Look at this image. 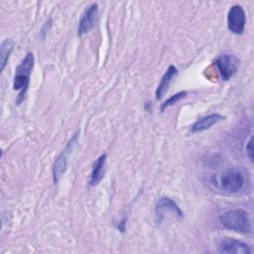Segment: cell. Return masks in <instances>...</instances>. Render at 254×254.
I'll list each match as a JSON object with an SVG mask.
<instances>
[{
	"label": "cell",
	"mask_w": 254,
	"mask_h": 254,
	"mask_svg": "<svg viewBox=\"0 0 254 254\" xmlns=\"http://www.w3.org/2000/svg\"><path fill=\"white\" fill-rule=\"evenodd\" d=\"M214 184L220 190L226 193H237L239 192L245 184L244 177L241 172L237 170H227L222 172L220 175L213 177Z\"/></svg>",
	"instance_id": "3957f363"
},
{
	"label": "cell",
	"mask_w": 254,
	"mask_h": 254,
	"mask_svg": "<svg viewBox=\"0 0 254 254\" xmlns=\"http://www.w3.org/2000/svg\"><path fill=\"white\" fill-rule=\"evenodd\" d=\"M246 25V14L241 5H233L228 10L227 14V28L235 34L241 35L244 32Z\"/></svg>",
	"instance_id": "8992f818"
},
{
	"label": "cell",
	"mask_w": 254,
	"mask_h": 254,
	"mask_svg": "<svg viewBox=\"0 0 254 254\" xmlns=\"http://www.w3.org/2000/svg\"><path fill=\"white\" fill-rule=\"evenodd\" d=\"M217 251L220 253H235V254H250L251 250L248 245L234 238L223 237L217 244Z\"/></svg>",
	"instance_id": "ba28073f"
},
{
	"label": "cell",
	"mask_w": 254,
	"mask_h": 254,
	"mask_svg": "<svg viewBox=\"0 0 254 254\" xmlns=\"http://www.w3.org/2000/svg\"><path fill=\"white\" fill-rule=\"evenodd\" d=\"M186 96H187V91H185V90L175 93L174 95H172L171 97H169L164 103H162V105H161V111L163 112L166 108H168V107H170V106L176 104L178 101H180L181 99H183V98L186 97Z\"/></svg>",
	"instance_id": "5bb4252c"
},
{
	"label": "cell",
	"mask_w": 254,
	"mask_h": 254,
	"mask_svg": "<svg viewBox=\"0 0 254 254\" xmlns=\"http://www.w3.org/2000/svg\"><path fill=\"white\" fill-rule=\"evenodd\" d=\"M98 14V4L92 3L87 7L84 11L77 28V36L82 37L83 35L87 34L94 26V22L96 20Z\"/></svg>",
	"instance_id": "9c48e42d"
},
{
	"label": "cell",
	"mask_w": 254,
	"mask_h": 254,
	"mask_svg": "<svg viewBox=\"0 0 254 254\" xmlns=\"http://www.w3.org/2000/svg\"><path fill=\"white\" fill-rule=\"evenodd\" d=\"M223 119H225V116H222L221 114H218V113L209 114V115L204 116V117L198 119L197 121H195L190 127V131L192 133L205 131V130L209 129L211 126L215 125L216 123L222 121Z\"/></svg>",
	"instance_id": "30bf717a"
},
{
	"label": "cell",
	"mask_w": 254,
	"mask_h": 254,
	"mask_svg": "<svg viewBox=\"0 0 254 254\" xmlns=\"http://www.w3.org/2000/svg\"><path fill=\"white\" fill-rule=\"evenodd\" d=\"M178 73V69L175 65L171 64L168 69L166 70V72L163 74V76L161 77V80H160V83L158 84V87L156 89V99H161L163 97V95L167 92L170 84H171V81L173 79V77Z\"/></svg>",
	"instance_id": "7c38bea8"
},
{
	"label": "cell",
	"mask_w": 254,
	"mask_h": 254,
	"mask_svg": "<svg viewBox=\"0 0 254 254\" xmlns=\"http://www.w3.org/2000/svg\"><path fill=\"white\" fill-rule=\"evenodd\" d=\"M171 212L172 214H174L175 216L179 217V218H183L184 217V212L182 211V209L180 208V206L178 205V203L173 200L172 198L168 197V196H162L159 198V200L157 201L156 207H155V213H156V221L158 223L162 222L165 214Z\"/></svg>",
	"instance_id": "52a82bcc"
},
{
	"label": "cell",
	"mask_w": 254,
	"mask_h": 254,
	"mask_svg": "<svg viewBox=\"0 0 254 254\" xmlns=\"http://www.w3.org/2000/svg\"><path fill=\"white\" fill-rule=\"evenodd\" d=\"M78 132H76L71 139L67 142L65 148L61 152V154L57 157L55 163H54V167H53V180L55 184H58L59 181L61 180L62 176L64 175V173L65 172L67 163H68V158L70 156V154L72 153V151L74 150V148L77 145L78 142Z\"/></svg>",
	"instance_id": "277c9868"
},
{
	"label": "cell",
	"mask_w": 254,
	"mask_h": 254,
	"mask_svg": "<svg viewBox=\"0 0 254 254\" xmlns=\"http://www.w3.org/2000/svg\"><path fill=\"white\" fill-rule=\"evenodd\" d=\"M106 154L100 155L96 161L94 162L90 174V179H89V185L90 186H97L100 181L104 177L105 173V164H106Z\"/></svg>",
	"instance_id": "8fae6325"
},
{
	"label": "cell",
	"mask_w": 254,
	"mask_h": 254,
	"mask_svg": "<svg viewBox=\"0 0 254 254\" xmlns=\"http://www.w3.org/2000/svg\"><path fill=\"white\" fill-rule=\"evenodd\" d=\"M214 64L219 72L221 79L227 81L237 72L239 61L233 55L223 54L215 60Z\"/></svg>",
	"instance_id": "5b68a950"
},
{
	"label": "cell",
	"mask_w": 254,
	"mask_h": 254,
	"mask_svg": "<svg viewBox=\"0 0 254 254\" xmlns=\"http://www.w3.org/2000/svg\"><path fill=\"white\" fill-rule=\"evenodd\" d=\"M14 48V43L13 41L9 40V39H6L4 40L2 43H1V47H0V50H1V70H4L7 63H8V60L10 58V55H11V52Z\"/></svg>",
	"instance_id": "4fadbf2b"
},
{
	"label": "cell",
	"mask_w": 254,
	"mask_h": 254,
	"mask_svg": "<svg viewBox=\"0 0 254 254\" xmlns=\"http://www.w3.org/2000/svg\"><path fill=\"white\" fill-rule=\"evenodd\" d=\"M219 220L220 223L229 230L242 234L252 233V224L249 214L242 208L225 211L220 215Z\"/></svg>",
	"instance_id": "7a4b0ae2"
},
{
	"label": "cell",
	"mask_w": 254,
	"mask_h": 254,
	"mask_svg": "<svg viewBox=\"0 0 254 254\" xmlns=\"http://www.w3.org/2000/svg\"><path fill=\"white\" fill-rule=\"evenodd\" d=\"M125 220H126V219L124 218L122 221H120V222H119L118 229H119V230H121V231H124V230H125V223H126V222H125Z\"/></svg>",
	"instance_id": "2e32d148"
},
{
	"label": "cell",
	"mask_w": 254,
	"mask_h": 254,
	"mask_svg": "<svg viewBox=\"0 0 254 254\" xmlns=\"http://www.w3.org/2000/svg\"><path fill=\"white\" fill-rule=\"evenodd\" d=\"M34 64V55L31 52H28L16 68V74L13 81V89L18 91L16 99L17 104H20L25 99V95L30 83V74L33 70Z\"/></svg>",
	"instance_id": "6da1fadb"
},
{
	"label": "cell",
	"mask_w": 254,
	"mask_h": 254,
	"mask_svg": "<svg viewBox=\"0 0 254 254\" xmlns=\"http://www.w3.org/2000/svg\"><path fill=\"white\" fill-rule=\"evenodd\" d=\"M253 138H252V136L249 138V140H248V142L246 143V148H245V150H246V155H247V157H248V159L252 162L253 161Z\"/></svg>",
	"instance_id": "9a60e30c"
}]
</instances>
